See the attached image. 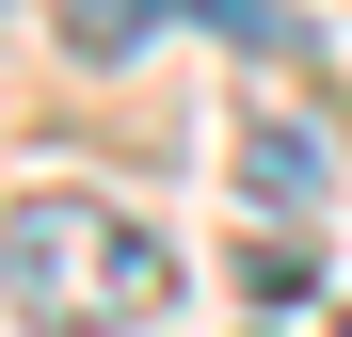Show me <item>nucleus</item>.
Returning <instances> with one entry per match:
<instances>
[{"label": "nucleus", "mask_w": 352, "mask_h": 337, "mask_svg": "<svg viewBox=\"0 0 352 337\" xmlns=\"http://www.w3.org/2000/svg\"><path fill=\"white\" fill-rule=\"evenodd\" d=\"M256 337H272V321H256Z\"/></svg>", "instance_id": "4"}, {"label": "nucleus", "mask_w": 352, "mask_h": 337, "mask_svg": "<svg viewBox=\"0 0 352 337\" xmlns=\"http://www.w3.org/2000/svg\"><path fill=\"white\" fill-rule=\"evenodd\" d=\"M0 305L32 337H112V321L176 305V257H160V225L96 209V193H16L0 209Z\"/></svg>", "instance_id": "1"}, {"label": "nucleus", "mask_w": 352, "mask_h": 337, "mask_svg": "<svg viewBox=\"0 0 352 337\" xmlns=\"http://www.w3.org/2000/svg\"><path fill=\"white\" fill-rule=\"evenodd\" d=\"M241 193H256L272 225H305V209L336 193V145H320V129H272V112H256V129H241Z\"/></svg>", "instance_id": "2"}, {"label": "nucleus", "mask_w": 352, "mask_h": 337, "mask_svg": "<svg viewBox=\"0 0 352 337\" xmlns=\"http://www.w3.org/2000/svg\"><path fill=\"white\" fill-rule=\"evenodd\" d=\"M144 32H160V0H65V48L80 65H129Z\"/></svg>", "instance_id": "3"}]
</instances>
